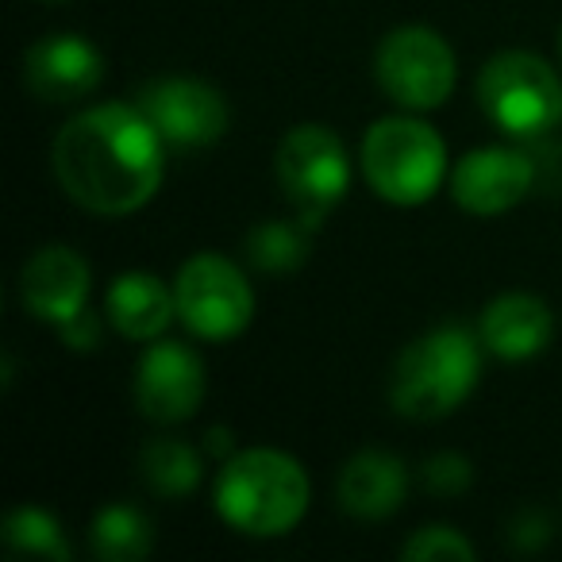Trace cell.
<instances>
[{
    "label": "cell",
    "instance_id": "1",
    "mask_svg": "<svg viewBox=\"0 0 562 562\" xmlns=\"http://www.w3.org/2000/svg\"><path fill=\"white\" fill-rule=\"evenodd\" d=\"M50 166L74 204L97 216H127L162 186L166 139L139 104H97L66 120Z\"/></svg>",
    "mask_w": 562,
    "mask_h": 562
},
{
    "label": "cell",
    "instance_id": "19",
    "mask_svg": "<svg viewBox=\"0 0 562 562\" xmlns=\"http://www.w3.org/2000/svg\"><path fill=\"white\" fill-rule=\"evenodd\" d=\"M89 543L104 562H135L150 551L155 536H150V520L132 505H109L97 513L93 528H89Z\"/></svg>",
    "mask_w": 562,
    "mask_h": 562
},
{
    "label": "cell",
    "instance_id": "15",
    "mask_svg": "<svg viewBox=\"0 0 562 562\" xmlns=\"http://www.w3.org/2000/svg\"><path fill=\"white\" fill-rule=\"evenodd\" d=\"M408 493V470L397 454L367 447L355 459H347L344 474L336 482L339 508L355 520H385L401 508Z\"/></svg>",
    "mask_w": 562,
    "mask_h": 562
},
{
    "label": "cell",
    "instance_id": "26",
    "mask_svg": "<svg viewBox=\"0 0 562 562\" xmlns=\"http://www.w3.org/2000/svg\"><path fill=\"white\" fill-rule=\"evenodd\" d=\"M559 58H562V32H559Z\"/></svg>",
    "mask_w": 562,
    "mask_h": 562
},
{
    "label": "cell",
    "instance_id": "21",
    "mask_svg": "<svg viewBox=\"0 0 562 562\" xmlns=\"http://www.w3.org/2000/svg\"><path fill=\"white\" fill-rule=\"evenodd\" d=\"M401 559H408V562H474L477 551L462 531L447 528V524H431V528H420L405 547H401Z\"/></svg>",
    "mask_w": 562,
    "mask_h": 562
},
{
    "label": "cell",
    "instance_id": "14",
    "mask_svg": "<svg viewBox=\"0 0 562 562\" xmlns=\"http://www.w3.org/2000/svg\"><path fill=\"white\" fill-rule=\"evenodd\" d=\"M477 336H482L485 351L497 359L528 362L551 344L554 313L547 308V301L531 297V293H505L482 308Z\"/></svg>",
    "mask_w": 562,
    "mask_h": 562
},
{
    "label": "cell",
    "instance_id": "5",
    "mask_svg": "<svg viewBox=\"0 0 562 562\" xmlns=\"http://www.w3.org/2000/svg\"><path fill=\"white\" fill-rule=\"evenodd\" d=\"M477 104L508 139H539L562 120V81L531 50H501L477 74Z\"/></svg>",
    "mask_w": 562,
    "mask_h": 562
},
{
    "label": "cell",
    "instance_id": "22",
    "mask_svg": "<svg viewBox=\"0 0 562 562\" xmlns=\"http://www.w3.org/2000/svg\"><path fill=\"white\" fill-rule=\"evenodd\" d=\"M474 482V470H470V459L454 451H443V454H431L428 462L420 467V485L439 497H454V493L470 490Z\"/></svg>",
    "mask_w": 562,
    "mask_h": 562
},
{
    "label": "cell",
    "instance_id": "17",
    "mask_svg": "<svg viewBox=\"0 0 562 562\" xmlns=\"http://www.w3.org/2000/svg\"><path fill=\"white\" fill-rule=\"evenodd\" d=\"M308 232L305 220H262L247 235V262L262 273H290L308 258Z\"/></svg>",
    "mask_w": 562,
    "mask_h": 562
},
{
    "label": "cell",
    "instance_id": "20",
    "mask_svg": "<svg viewBox=\"0 0 562 562\" xmlns=\"http://www.w3.org/2000/svg\"><path fill=\"white\" fill-rule=\"evenodd\" d=\"M4 543L12 551L24 554H43L50 562H70V543H66L63 528L50 513L35 505H24L4 520Z\"/></svg>",
    "mask_w": 562,
    "mask_h": 562
},
{
    "label": "cell",
    "instance_id": "18",
    "mask_svg": "<svg viewBox=\"0 0 562 562\" xmlns=\"http://www.w3.org/2000/svg\"><path fill=\"white\" fill-rule=\"evenodd\" d=\"M139 470L147 490L162 493V497H186L201 485L204 462L181 439H150L139 454Z\"/></svg>",
    "mask_w": 562,
    "mask_h": 562
},
{
    "label": "cell",
    "instance_id": "13",
    "mask_svg": "<svg viewBox=\"0 0 562 562\" xmlns=\"http://www.w3.org/2000/svg\"><path fill=\"white\" fill-rule=\"evenodd\" d=\"M89 301V262L74 247H43L27 258L20 273V305L43 324L63 328Z\"/></svg>",
    "mask_w": 562,
    "mask_h": 562
},
{
    "label": "cell",
    "instance_id": "2",
    "mask_svg": "<svg viewBox=\"0 0 562 562\" xmlns=\"http://www.w3.org/2000/svg\"><path fill=\"white\" fill-rule=\"evenodd\" d=\"M313 485L301 462L273 447L235 451L216 477V513L227 528L255 539L293 531L308 513Z\"/></svg>",
    "mask_w": 562,
    "mask_h": 562
},
{
    "label": "cell",
    "instance_id": "12",
    "mask_svg": "<svg viewBox=\"0 0 562 562\" xmlns=\"http://www.w3.org/2000/svg\"><path fill=\"white\" fill-rule=\"evenodd\" d=\"M104 78V58L89 40L74 32L43 35L24 50V86L43 104H74L89 97Z\"/></svg>",
    "mask_w": 562,
    "mask_h": 562
},
{
    "label": "cell",
    "instance_id": "24",
    "mask_svg": "<svg viewBox=\"0 0 562 562\" xmlns=\"http://www.w3.org/2000/svg\"><path fill=\"white\" fill-rule=\"evenodd\" d=\"M58 336H63L74 351H89V347H97V339H101V324H97V316L86 308V313H78L74 321H66L63 328H58Z\"/></svg>",
    "mask_w": 562,
    "mask_h": 562
},
{
    "label": "cell",
    "instance_id": "10",
    "mask_svg": "<svg viewBox=\"0 0 562 562\" xmlns=\"http://www.w3.org/2000/svg\"><path fill=\"white\" fill-rule=\"evenodd\" d=\"M451 196L470 216H501L516 209L536 189L539 170L528 150L516 147H477L462 155L451 170Z\"/></svg>",
    "mask_w": 562,
    "mask_h": 562
},
{
    "label": "cell",
    "instance_id": "9",
    "mask_svg": "<svg viewBox=\"0 0 562 562\" xmlns=\"http://www.w3.org/2000/svg\"><path fill=\"white\" fill-rule=\"evenodd\" d=\"M139 109L158 127L166 147L201 150L224 139L232 112L220 89L196 78H162L139 93Z\"/></svg>",
    "mask_w": 562,
    "mask_h": 562
},
{
    "label": "cell",
    "instance_id": "23",
    "mask_svg": "<svg viewBox=\"0 0 562 562\" xmlns=\"http://www.w3.org/2000/svg\"><path fill=\"white\" fill-rule=\"evenodd\" d=\"M508 539H513L516 551H536V547H543L547 543L543 513H536V508H524V513H516V520L508 524Z\"/></svg>",
    "mask_w": 562,
    "mask_h": 562
},
{
    "label": "cell",
    "instance_id": "4",
    "mask_svg": "<svg viewBox=\"0 0 562 562\" xmlns=\"http://www.w3.org/2000/svg\"><path fill=\"white\" fill-rule=\"evenodd\" d=\"M362 178L382 201L416 209L431 201L447 178V143L416 116H385L362 135Z\"/></svg>",
    "mask_w": 562,
    "mask_h": 562
},
{
    "label": "cell",
    "instance_id": "3",
    "mask_svg": "<svg viewBox=\"0 0 562 562\" xmlns=\"http://www.w3.org/2000/svg\"><path fill=\"white\" fill-rule=\"evenodd\" d=\"M482 336L443 324L401 351L390 374V405L405 420H443L474 393L482 378Z\"/></svg>",
    "mask_w": 562,
    "mask_h": 562
},
{
    "label": "cell",
    "instance_id": "8",
    "mask_svg": "<svg viewBox=\"0 0 562 562\" xmlns=\"http://www.w3.org/2000/svg\"><path fill=\"white\" fill-rule=\"evenodd\" d=\"M173 301L178 321L201 339H235L255 316V293H250L243 270L224 255L201 250L173 278Z\"/></svg>",
    "mask_w": 562,
    "mask_h": 562
},
{
    "label": "cell",
    "instance_id": "6",
    "mask_svg": "<svg viewBox=\"0 0 562 562\" xmlns=\"http://www.w3.org/2000/svg\"><path fill=\"white\" fill-rule=\"evenodd\" d=\"M273 173L281 189L293 201L297 216L308 227H321V220L347 196L351 186V158L331 127L297 124L285 132L273 155Z\"/></svg>",
    "mask_w": 562,
    "mask_h": 562
},
{
    "label": "cell",
    "instance_id": "16",
    "mask_svg": "<svg viewBox=\"0 0 562 562\" xmlns=\"http://www.w3.org/2000/svg\"><path fill=\"white\" fill-rule=\"evenodd\" d=\"M104 316L120 336L135 339V344H155L170 321L178 316V301H173V285H166L155 273H120L112 281L109 297H104Z\"/></svg>",
    "mask_w": 562,
    "mask_h": 562
},
{
    "label": "cell",
    "instance_id": "7",
    "mask_svg": "<svg viewBox=\"0 0 562 562\" xmlns=\"http://www.w3.org/2000/svg\"><path fill=\"white\" fill-rule=\"evenodd\" d=\"M378 86L390 101H397L408 112H431L447 104L454 93L459 63H454L451 43L439 32L420 24L393 27L374 55Z\"/></svg>",
    "mask_w": 562,
    "mask_h": 562
},
{
    "label": "cell",
    "instance_id": "25",
    "mask_svg": "<svg viewBox=\"0 0 562 562\" xmlns=\"http://www.w3.org/2000/svg\"><path fill=\"white\" fill-rule=\"evenodd\" d=\"M209 451H220V454H227V428H212L209 431ZM232 459V454H227ZM224 459V462H227Z\"/></svg>",
    "mask_w": 562,
    "mask_h": 562
},
{
    "label": "cell",
    "instance_id": "11",
    "mask_svg": "<svg viewBox=\"0 0 562 562\" xmlns=\"http://www.w3.org/2000/svg\"><path fill=\"white\" fill-rule=\"evenodd\" d=\"M204 401V362L193 347L158 339L135 370V405L155 424H181Z\"/></svg>",
    "mask_w": 562,
    "mask_h": 562
}]
</instances>
